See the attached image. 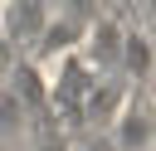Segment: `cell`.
<instances>
[{
	"mask_svg": "<svg viewBox=\"0 0 156 151\" xmlns=\"http://www.w3.org/2000/svg\"><path fill=\"white\" fill-rule=\"evenodd\" d=\"M151 151H156V146H151Z\"/></svg>",
	"mask_w": 156,
	"mask_h": 151,
	"instance_id": "8fae6325",
	"label": "cell"
},
{
	"mask_svg": "<svg viewBox=\"0 0 156 151\" xmlns=\"http://www.w3.org/2000/svg\"><path fill=\"white\" fill-rule=\"evenodd\" d=\"M58 15H68L78 29H88V24L102 15V0H63V5H58Z\"/></svg>",
	"mask_w": 156,
	"mask_h": 151,
	"instance_id": "8992f818",
	"label": "cell"
},
{
	"mask_svg": "<svg viewBox=\"0 0 156 151\" xmlns=\"http://www.w3.org/2000/svg\"><path fill=\"white\" fill-rule=\"evenodd\" d=\"M15 54H20V49H15V44H10V34L0 29V88L15 78Z\"/></svg>",
	"mask_w": 156,
	"mask_h": 151,
	"instance_id": "52a82bcc",
	"label": "cell"
},
{
	"mask_svg": "<svg viewBox=\"0 0 156 151\" xmlns=\"http://www.w3.org/2000/svg\"><path fill=\"white\" fill-rule=\"evenodd\" d=\"M122 39H127V29H122L112 15H98V19L83 29V44H78V49H83V58H88L102 78H112L117 63H122Z\"/></svg>",
	"mask_w": 156,
	"mask_h": 151,
	"instance_id": "7a4b0ae2",
	"label": "cell"
},
{
	"mask_svg": "<svg viewBox=\"0 0 156 151\" xmlns=\"http://www.w3.org/2000/svg\"><path fill=\"white\" fill-rule=\"evenodd\" d=\"M112 141H117V151H151L156 146V107L141 97H122V107L112 112Z\"/></svg>",
	"mask_w": 156,
	"mask_h": 151,
	"instance_id": "6da1fadb",
	"label": "cell"
},
{
	"mask_svg": "<svg viewBox=\"0 0 156 151\" xmlns=\"http://www.w3.org/2000/svg\"><path fill=\"white\" fill-rule=\"evenodd\" d=\"M49 15H54V5H44V0H5L0 5V29L10 34L15 49H34L39 29L49 24Z\"/></svg>",
	"mask_w": 156,
	"mask_h": 151,
	"instance_id": "3957f363",
	"label": "cell"
},
{
	"mask_svg": "<svg viewBox=\"0 0 156 151\" xmlns=\"http://www.w3.org/2000/svg\"><path fill=\"white\" fill-rule=\"evenodd\" d=\"M146 93H151V107H156V68H151V78H146Z\"/></svg>",
	"mask_w": 156,
	"mask_h": 151,
	"instance_id": "9c48e42d",
	"label": "cell"
},
{
	"mask_svg": "<svg viewBox=\"0 0 156 151\" xmlns=\"http://www.w3.org/2000/svg\"><path fill=\"white\" fill-rule=\"evenodd\" d=\"M151 68H156V39H151L146 29H127L117 73H122V78H132V83H146V78H151Z\"/></svg>",
	"mask_w": 156,
	"mask_h": 151,
	"instance_id": "5b68a950",
	"label": "cell"
},
{
	"mask_svg": "<svg viewBox=\"0 0 156 151\" xmlns=\"http://www.w3.org/2000/svg\"><path fill=\"white\" fill-rule=\"evenodd\" d=\"M44 5H54V0H44Z\"/></svg>",
	"mask_w": 156,
	"mask_h": 151,
	"instance_id": "30bf717a",
	"label": "cell"
},
{
	"mask_svg": "<svg viewBox=\"0 0 156 151\" xmlns=\"http://www.w3.org/2000/svg\"><path fill=\"white\" fill-rule=\"evenodd\" d=\"M78 44H83V29H78L68 15H49V24L39 29V39H34V49H29V54H34L39 63H58V58H63V54H73Z\"/></svg>",
	"mask_w": 156,
	"mask_h": 151,
	"instance_id": "277c9868",
	"label": "cell"
},
{
	"mask_svg": "<svg viewBox=\"0 0 156 151\" xmlns=\"http://www.w3.org/2000/svg\"><path fill=\"white\" fill-rule=\"evenodd\" d=\"M136 10H141V29L156 39V0H136Z\"/></svg>",
	"mask_w": 156,
	"mask_h": 151,
	"instance_id": "ba28073f",
	"label": "cell"
}]
</instances>
